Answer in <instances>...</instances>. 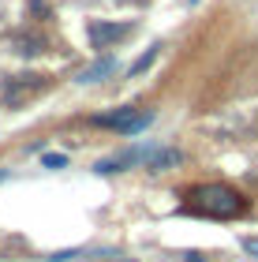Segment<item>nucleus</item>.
<instances>
[{"instance_id": "obj_1", "label": "nucleus", "mask_w": 258, "mask_h": 262, "mask_svg": "<svg viewBox=\"0 0 258 262\" xmlns=\"http://www.w3.org/2000/svg\"><path fill=\"white\" fill-rule=\"evenodd\" d=\"M187 199H191V210L206 213V217H240V213H247V199H243L240 191H232V187L225 184H206V187H195V191H187Z\"/></svg>"}, {"instance_id": "obj_2", "label": "nucleus", "mask_w": 258, "mask_h": 262, "mask_svg": "<svg viewBox=\"0 0 258 262\" xmlns=\"http://www.w3.org/2000/svg\"><path fill=\"white\" fill-rule=\"evenodd\" d=\"M150 120H154V113H143V109H116L109 116H93V124L116 127V131H124V135H138V131H146Z\"/></svg>"}, {"instance_id": "obj_3", "label": "nucleus", "mask_w": 258, "mask_h": 262, "mask_svg": "<svg viewBox=\"0 0 258 262\" xmlns=\"http://www.w3.org/2000/svg\"><path fill=\"white\" fill-rule=\"evenodd\" d=\"M127 30L131 27H124V23H105V19H93L90 27H86V38L93 49H109V45H116L120 38H127Z\"/></svg>"}, {"instance_id": "obj_4", "label": "nucleus", "mask_w": 258, "mask_h": 262, "mask_svg": "<svg viewBox=\"0 0 258 262\" xmlns=\"http://www.w3.org/2000/svg\"><path fill=\"white\" fill-rule=\"evenodd\" d=\"M169 165H180V154H176V150L146 154V169H150V172H161V169H169Z\"/></svg>"}, {"instance_id": "obj_5", "label": "nucleus", "mask_w": 258, "mask_h": 262, "mask_svg": "<svg viewBox=\"0 0 258 262\" xmlns=\"http://www.w3.org/2000/svg\"><path fill=\"white\" fill-rule=\"evenodd\" d=\"M116 71V60H98L93 68H86L83 75H79V82H101L105 75H112Z\"/></svg>"}, {"instance_id": "obj_6", "label": "nucleus", "mask_w": 258, "mask_h": 262, "mask_svg": "<svg viewBox=\"0 0 258 262\" xmlns=\"http://www.w3.org/2000/svg\"><path fill=\"white\" fill-rule=\"evenodd\" d=\"M154 60H157V49H146V53L138 56V60H135L131 68H127V75H143V71H146L150 64H154Z\"/></svg>"}, {"instance_id": "obj_7", "label": "nucleus", "mask_w": 258, "mask_h": 262, "mask_svg": "<svg viewBox=\"0 0 258 262\" xmlns=\"http://www.w3.org/2000/svg\"><path fill=\"white\" fill-rule=\"evenodd\" d=\"M41 165H45V169H64L67 158H64V154H41Z\"/></svg>"}, {"instance_id": "obj_8", "label": "nucleus", "mask_w": 258, "mask_h": 262, "mask_svg": "<svg viewBox=\"0 0 258 262\" xmlns=\"http://www.w3.org/2000/svg\"><path fill=\"white\" fill-rule=\"evenodd\" d=\"M243 247H247V251H254V255H258V240H243Z\"/></svg>"}, {"instance_id": "obj_9", "label": "nucleus", "mask_w": 258, "mask_h": 262, "mask_svg": "<svg viewBox=\"0 0 258 262\" xmlns=\"http://www.w3.org/2000/svg\"><path fill=\"white\" fill-rule=\"evenodd\" d=\"M187 262H206L202 255H187Z\"/></svg>"}, {"instance_id": "obj_10", "label": "nucleus", "mask_w": 258, "mask_h": 262, "mask_svg": "<svg viewBox=\"0 0 258 262\" xmlns=\"http://www.w3.org/2000/svg\"><path fill=\"white\" fill-rule=\"evenodd\" d=\"M116 262H124V258H116Z\"/></svg>"}]
</instances>
